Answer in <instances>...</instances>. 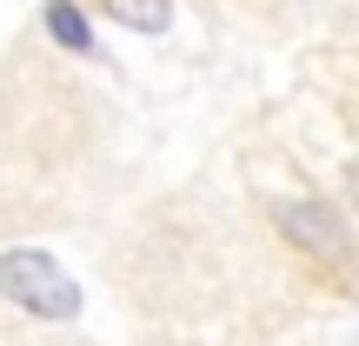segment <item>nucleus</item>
I'll return each instance as SVG.
<instances>
[{"label": "nucleus", "mask_w": 359, "mask_h": 346, "mask_svg": "<svg viewBox=\"0 0 359 346\" xmlns=\"http://www.w3.org/2000/svg\"><path fill=\"white\" fill-rule=\"evenodd\" d=\"M0 293H7L20 313H34V320H74V313H80V286L67 280L40 246L0 253Z\"/></svg>", "instance_id": "1"}, {"label": "nucleus", "mask_w": 359, "mask_h": 346, "mask_svg": "<svg viewBox=\"0 0 359 346\" xmlns=\"http://www.w3.org/2000/svg\"><path fill=\"white\" fill-rule=\"evenodd\" d=\"M273 220H280V233L306 260H320L326 273H353V233H346V220H339L326 200H280Z\"/></svg>", "instance_id": "2"}, {"label": "nucleus", "mask_w": 359, "mask_h": 346, "mask_svg": "<svg viewBox=\"0 0 359 346\" xmlns=\"http://www.w3.org/2000/svg\"><path fill=\"white\" fill-rule=\"evenodd\" d=\"M100 13H114L120 27H140V34H167L173 27V0H100Z\"/></svg>", "instance_id": "3"}, {"label": "nucleus", "mask_w": 359, "mask_h": 346, "mask_svg": "<svg viewBox=\"0 0 359 346\" xmlns=\"http://www.w3.org/2000/svg\"><path fill=\"white\" fill-rule=\"evenodd\" d=\"M47 34L60 40L67 53H93V27H87V13H80L74 0H47Z\"/></svg>", "instance_id": "4"}, {"label": "nucleus", "mask_w": 359, "mask_h": 346, "mask_svg": "<svg viewBox=\"0 0 359 346\" xmlns=\"http://www.w3.org/2000/svg\"><path fill=\"white\" fill-rule=\"evenodd\" d=\"M353 200H359V167H353Z\"/></svg>", "instance_id": "5"}]
</instances>
